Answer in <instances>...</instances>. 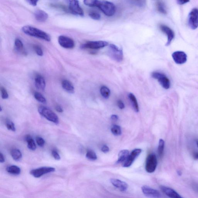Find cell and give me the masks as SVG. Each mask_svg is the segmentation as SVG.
I'll return each mask as SVG.
<instances>
[{
  "label": "cell",
  "instance_id": "obj_1",
  "mask_svg": "<svg viewBox=\"0 0 198 198\" xmlns=\"http://www.w3.org/2000/svg\"><path fill=\"white\" fill-rule=\"evenodd\" d=\"M83 2L88 6L98 8L107 16H113L116 11L114 4L107 0H84Z\"/></svg>",
  "mask_w": 198,
  "mask_h": 198
},
{
  "label": "cell",
  "instance_id": "obj_2",
  "mask_svg": "<svg viewBox=\"0 0 198 198\" xmlns=\"http://www.w3.org/2000/svg\"><path fill=\"white\" fill-rule=\"evenodd\" d=\"M22 32L29 36L34 37L46 41H51V37L48 34L44 31L29 25L25 26L22 28Z\"/></svg>",
  "mask_w": 198,
  "mask_h": 198
},
{
  "label": "cell",
  "instance_id": "obj_3",
  "mask_svg": "<svg viewBox=\"0 0 198 198\" xmlns=\"http://www.w3.org/2000/svg\"><path fill=\"white\" fill-rule=\"evenodd\" d=\"M38 112L41 115L48 121L56 124L59 123V120L57 114L47 107L40 106L38 108Z\"/></svg>",
  "mask_w": 198,
  "mask_h": 198
},
{
  "label": "cell",
  "instance_id": "obj_4",
  "mask_svg": "<svg viewBox=\"0 0 198 198\" xmlns=\"http://www.w3.org/2000/svg\"><path fill=\"white\" fill-rule=\"evenodd\" d=\"M108 53L110 57L116 61L120 62L123 59L122 50L114 44H111L109 45Z\"/></svg>",
  "mask_w": 198,
  "mask_h": 198
},
{
  "label": "cell",
  "instance_id": "obj_5",
  "mask_svg": "<svg viewBox=\"0 0 198 198\" xmlns=\"http://www.w3.org/2000/svg\"><path fill=\"white\" fill-rule=\"evenodd\" d=\"M68 3V9L70 13L76 15L83 16L84 11L80 6L78 0H66Z\"/></svg>",
  "mask_w": 198,
  "mask_h": 198
},
{
  "label": "cell",
  "instance_id": "obj_6",
  "mask_svg": "<svg viewBox=\"0 0 198 198\" xmlns=\"http://www.w3.org/2000/svg\"><path fill=\"white\" fill-rule=\"evenodd\" d=\"M157 164V158L156 155L154 154H151L147 157L145 170L148 173H153L155 171Z\"/></svg>",
  "mask_w": 198,
  "mask_h": 198
},
{
  "label": "cell",
  "instance_id": "obj_7",
  "mask_svg": "<svg viewBox=\"0 0 198 198\" xmlns=\"http://www.w3.org/2000/svg\"><path fill=\"white\" fill-rule=\"evenodd\" d=\"M153 78L158 80L161 85L165 89H169L170 87V82L169 79L164 74L157 72H154L151 74Z\"/></svg>",
  "mask_w": 198,
  "mask_h": 198
},
{
  "label": "cell",
  "instance_id": "obj_8",
  "mask_svg": "<svg viewBox=\"0 0 198 198\" xmlns=\"http://www.w3.org/2000/svg\"><path fill=\"white\" fill-rule=\"evenodd\" d=\"M108 43L104 41H88L81 46L82 49L97 50L108 46Z\"/></svg>",
  "mask_w": 198,
  "mask_h": 198
},
{
  "label": "cell",
  "instance_id": "obj_9",
  "mask_svg": "<svg viewBox=\"0 0 198 198\" xmlns=\"http://www.w3.org/2000/svg\"><path fill=\"white\" fill-rule=\"evenodd\" d=\"M188 25L190 28L195 29L198 27V9L194 8L190 13L188 17Z\"/></svg>",
  "mask_w": 198,
  "mask_h": 198
},
{
  "label": "cell",
  "instance_id": "obj_10",
  "mask_svg": "<svg viewBox=\"0 0 198 198\" xmlns=\"http://www.w3.org/2000/svg\"><path fill=\"white\" fill-rule=\"evenodd\" d=\"M55 171V169L54 168L51 167H43L31 170L30 172V174L34 177L38 178L41 177L45 174L53 172Z\"/></svg>",
  "mask_w": 198,
  "mask_h": 198
},
{
  "label": "cell",
  "instance_id": "obj_11",
  "mask_svg": "<svg viewBox=\"0 0 198 198\" xmlns=\"http://www.w3.org/2000/svg\"><path fill=\"white\" fill-rule=\"evenodd\" d=\"M58 42L62 47L67 49L73 48L75 46L74 40L69 37L61 35L58 37Z\"/></svg>",
  "mask_w": 198,
  "mask_h": 198
},
{
  "label": "cell",
  "instance_id": "obj_12",
  "mask_svg": "<svg viewBox=\"0 0 198 198\" xmlns=\"http://www.w3.org/2000/svg\"><path fill=\"white\" fill-rule=\"evenodd\" d=\"M142 150L139 149H136L133 150L128 157L125 161L123 166L124 167H129L132 165L136 159L141 153Z\"/></svg>",
  "mask_w": 198,
  "mask_h": 198
},
{
  "label": "cell",
  "instance_id": "obj_13",
  "mask_svg": "<svg viewBox=\"0 0 198 198\" xmlns=\"http://www.w3.org/2000/svg\"><path fill=\"white\" fill-rule=\"evenodd\" d=\"M173 59L176 64H182L185 63L187 60V55L185 52L182 51H176L172 55Z\"/></svg>",
  "mask_w": 198,
  "mask_h": 198
},
{
  "label": "cell",
  "instance_id": "obj_14",
  "mask_svg": "<svg viewBox=\"0 0 198 198\" xmlns=\"http://www.w3.org/2000/svg\"><path fill=\"white\" fill-rule=\"evenodd\" d=\"M142 190L145 196L152 198L161 197L160 193L158 190L150 188L148 186H144L142 187Z\"/></svg>",
  "mask_w": 198,
  "mask_h": 198
},
{
  "label": "cell",
  "instance_id": "obj_15",
  "mask_svg": "<svg viewBox=\"0 0 198 198\" xmlns=\"http://www.w3.org/2000/svg\"><path fill=\"white\" fill-rule=\"evenodd\" d=\"M159 28L162 32L165 33L168 37V41L166 44V46H169L171 44L172 41L175 37V34L173 31L169 27L164 25H161Z\"/></svg>",
  "mask_w": 198,
  "mask_h": 198
},
{
  "label": "cell",
  "instance_id": "obj_16",
  "mask_svg": "<svg viewBox=\"0 0 198 198\" xmlns=\"http://www.w3.org/2000/svg\"><path fill=\"white\" fill-rule=\"evenodd\" d=\"M160 188L162 192L164 194H166L167 196L169 197L172 198H182V197L177 192L175 191V190L172 189L171 188L164 186H161Z\"/></svg>",
  "mask_w": 198,
  "mask_h": 198
},
{
  "label": "cell",
  "instance_id": "obj_17",
  "mask_svg": "<svg viewBox=\"0 0 198 198\" xmlns=\"http://www.w3.org/2000/svg\"><path fill=\"white\" fill-rule=\"evenodd\" d=\"M110 182L114 187L120 190L121 191H126L128 187V185L126 182L117 179L111 178Z\"/></svg>",
  "mask_w": 198,
  "mask_h": 198
},
{
  "label": "cell",
  "instance_id": "obj_18",
  "mask_svg": "<svg viewBox=\"0 0 198 198\" xmlns=\"http://www.w3.org/2000/svg\"><path fill=\"white\" fill-rule=\"evenodd\" d=\"M34 17L37 21L40 22H44L48 18V14L41 9H38L34 13Z\"/></svg>",
  "mask_w": 198,
  "mask_h": 198
},
{
  "label": "cell",
  "instance_id": "obj_19",
  "mask_svg": "<svg viewBox=\"0 0 198 198\" xmlns=\"http://www.w3.org/2000/svg\"><path fill=\"white\" fill-rule=\"evenodd\" d=\"M35 85L36 87L39 90L44 91L46 87V83L44 77L40 74L37 75L35 79Z\"/></svg>",
  "mask_w": 198,
  "mask_h": 198
},
{
  "label": "cell",
  "instance_id": "obj_20",
  "mask_svg": "<svg viewBox=\"0 0 198 198\" xmlns=\"http://www.w3.org/2000/svg\"><path fill=\"white\" fill-rule=\"evenodd\" d=\"M62 86L63 89L70 93H74V88L71 82L67 80H64L62 82Z\"/></svg>",
  "mask_w": 198,
  "mask_h": 198
},
{
  "label": "cell",
  "instance_id": "obj_21",
  "mask_svg": "<svg viewBox=\"0 0 198 198\" xmlns=\"http://www.w3.org/2000/svg\"><path fill=\"white\" fill-rule=\"evenodd\" d=\"M129 151L127 150H123L120 151L118 155V159L117 163H122L127 160L129 156Z\"/></svg>",
  "mask_w": 198,
  "mask_h": 198
},
{
  "label": "cell",
  "instance_id": "obj_22",
  "mask_svg": "<svg viewBox=\"0 0 198 198\" xmlns=\"http://www.w3.org/2000/svg\"><path fill=\"white\" fill-rule=\"evenodd\" d=\"M25 140L27 142L28 147L30 150L35 151L37 148L35 142L31 136L27 135L25 136Z\"/></svg>",
  "mask_w": 198,
  "mask_h": 198
},
{
  "label": "cell",
  "instance_id": "obj_23",
  "mask_svg": "<svg viewBox=\"0 0 198 198\" xmlns=\"http://www.w3.org/2000/svg\"><path fill=\"white\" fill-rule=\"evenodd\" d=\"M128 97L133 110L136 112H138L139 110V106L136 96L133 94L131 93L128 95Z\"/></svg>",
  "mask_w": 198,
  "mask_h": 198
},
{
  "label": "cell",
  "instance_id": "obj_24",
  "mask_svg": "<svg viewBox=\"0 0 198 198\" xmlns=\"http://www.w3.org/2000/svg\"><path fill=\"white\" fill-rule=\"evenodd\" d=\"M7 171L12 175H18L21 173V169L18 166L15 165L9 166L6 168Z\"/></svg>",
  "mask_w": 198,
  "mask_h": 198
},
{
  "label": "cell",
  "instance_id": "obj_25",
  "mask_svg": "<svg viewBox=\"0 0 198 198\" xmlns=\"http://www.w3.org/2000/svg\"><path fill=\"white\" fill-rule=\"evenodd\" d=\"M11 154L12 157L15 161L20 160L22 157V153L18 149H13L11 151Z\"/></svg>",
  "mask_w": 198,
  "mask_h": 198
},
{
  "label": "cell",
  "instance_id": "obj_26",
  "mask_svg": "<svg viewBox=\"0 0 198 198\" xmlns=\"http://www.w3.org/2000/svg\"><path fill=\"white\" fill-rule=\"evenodd\" d=\"M156 4L157 10L159 12L163 14H166L167 12L165 6L161 0H157Z\"/></svg>",
  "mask_w": 198,
  "mask_h": 198
},
{
  "label": "cell",
  "instance_id": "obj_27",
  "mask_svg": "<svg viewBox=\"0 0 198 198\" xmlns=\"http://www.w3.org/2000/svg\"><path fill=\"white\" fill-rule=\"evenodd\" d=\"M100 93L104 98L108 99L110 95V91L106 86H102L100 88Z\"/></svg>",
  "mask_w": 198,
  "mask_h": 198
},
{
  "label": "cell",
  "instance_id": "obj_28",
  "mask_svg": "<svg viewBox=\"0 0 198 198\" xmlns=\"http://www.w3.org/2000/svg\"><path fill=\"white\" fill-rule=\"evenodd\" d=\"M164 145H165V143H164V140L163 139H160L159 142L158 150H157L158 155L160 157H161L163 156V153H164Z\"/></svg>",
  "mask_w": 198,
  "mask_h": 198
},
{
  "label": "cell",
  "instance_id": "obj_29",
  "mask_svg": "<svg viewBox=\"0 0 198 198\" xmlns=\"http://www.w3.org/2000/svg\"><path fill=\"white\" fill-rule=\"evenodd\" d=\"M111 131L113 134L115 136H120L121 133V127L118 125H113L111 128Z\"/></svg>",
  "mask_w": 198,
  "mask_h": 198
},
{
  "label": "cell",
  "instance_id": "obj_30",
  "mask_svg": "<svg viewBox=\"0 0 198 198\" xmlns=\"http://www.w3.org/2000/svg\"><path fill=\"white\" fill-rule=\"evenodd\" d=\"M15 49L18 52H22L23 50V44L21 40L18 39H16L14 42Z\"/></svg>",
  "mask_w": 198,
  "mask_h": 198
},
{
  "label": "cell",
  "instance_id": "obj_31",
  "mask_svg": "<svg viewBox=\"0 0 198 198\" xmlns=\"http://www.w3.org/2000/svg\"><path fill=\"white\" fill-rule=\"evenodd\" d=\"M34 98L39 102L43 104L46 103V99L40 93L36 92L34 93Z\"/></svg>",
  "mask_w": 198,
  "mask_h": 198
},
{
  "label": "cell",
  "instance_id": "obj_32",
  "mask_svg": "<svg viewBox=\"0 0 198 198\" xmlns=\"http://www.w3.org/2000/svg\"><path fill=\"white\" fill-rule=\"evenodd\" d=\"M86 157L90 160H95L97 159L96 154L92 150H88L86 154Z\"/></svg>",
  "mask_w": 198,
  "mask_h": 198
},
{
  "label": "cell",
  "instance_id": "obj_33",
  "mask_svg": "<svg viewBox=\"0 0 198 198\" xmlns=\"http://www.w3.org/2000/svg\"><path fill=\"white\" fill-rule=\"evenodd\" d=\"M131 2L137 6H144L146 4V0H130Z\"/></svg>",
  "mask_w": 198,
  "mask_h": 198
},
{
  "label": "cell",
  "instance_id": "obj_34",
  "mask_svg": "<svg viewBox=\"0 0 198 198\" xmlns=\"http://www.w3.org/2000/svg\"><path fill=\"white\" fill-rule=\"evenodd\" d=\"M89 15L93 20H100L101 18V15L97 12L91 11L89 13Z\"/></svg>",
  "mask_w": 198,
  "mask_h": 198
},
{
  "label": "cell",
  "instance_id": "obj_35",
  "mask_svg": "<svg viewBox=\"0 0 198 198\" xmlns=\"http://www.w3.org/2000/svg\"><path fill=\"white\" fill-rule=\"evenodd\" d=\"M6 126L8 130L13 132H15V128L14 123L9 120H7L6 121Z\"/></svg>",
  "mask_w": 198,
  "mask_h": 198
},
{
  "label": "cell",
  "instance_id": "obj_36",
  "mask_svg": "<svg viewBox=\"0 0 198 198\" xmlns=\"http://www.w3.org/2000/svg\"><path fill=\"white\" fill-rule=\"evenodd\" d=\"M37 144L40 147H43L45 145V142L44 139L41 137L37 136L36 138Z\"/></svg>",
  "mask_w": 198,
  "mask_h": 198
},
{
  "label": "cell",
  "instance_id": "obj_37",
  "mask_svg": "<svg viewBox=\"0 0 198 198\" xmlns=\"http://www.w3.org/2000/svg\"><path fill=\"white\" fill-rule=\"evenodd\" d=\"M1 91L2 98L4 100L8 99L9 97V95L5 88L4 87H1Z\"/></svg>",
  "mask_w": 198,
  "mask_h": 198
},
{
  "label": "cell",
  "instance_id": "obj_38",
  "mask_svg": "<svg viewBox=\"0 0 198 198\" xmlns=\"http://www.w3.org/2000/svg\"><path fill=\"white\" fill-rule=\"evenodd\" d=\"M34 48L36 53L37 55L39 56H42L43 55V52L41 48L38 45H35L34 46Z\"/></svg>",
  "mask_w": 198,
  "mask_h": 198
},
{
  "label": "cell",
  "instance_id": "obj_39",
  "mask_svg": "<svg viewBox=\"0 0 198 198\" xmlns=\"http://www.w3.org/2000/svg\"><path fill=\"white\" fill-rule=\"evenodd\" d=\"M52 154L55 159L56 160H59L60 159V156L56 150H53L52 151Z\"/></svg>",
  "mask_w": 198,
  "mask_h": 198
},
{
  "label": "cell",
  "instance_id": "obj_40",
  "mask_svg": "<svg viewBox=\"0 0 198 198\" xmlns=\"http://www.w3.org/2000/svg\"><path fill=\"white\" fill-rule=\"evenodd\" d=\"M117 103L118 107H119L120 109L122 110L125 108V106L124 104V102L121 100H118Z\"/></svg>",
  "mask_w": 198,
  "mask_h": 198
},
{
  "label": "cell",
  "instance_id": "obj_41",
  "mask_svg": "<svg viewBox=\"0 0 198 198\" xmlns=\"http://www.w3.org/2000/svg\"><path fill=\"white\" fill-rule=\"evenodd\" d=\"M101 151L103 152L104 153H106L109 151V148L108 147L107 145H103L102 147H101Z\"/></svg>",
  "mask_w": 198,
  "mask_h": 198
},
{
  "label": "cell",
  "instance_id": "obj_42",
  "mask_svg": "<svg viewBox=\"0 0 198 198\" xmlns=\"http://www.w3.org/2000/svg\"><path fill=\"white\" fill-rule=\"evenodd\" d=\"M28 1L31 4H32V6H35L37 4L39 0H28Z\"/></svg>",
  "mask_w": 198,
  "mask_h": 198
},
{
  "label": "cell",
  "instance_id": "obj_43",
  "mask_svg": "<svg viewBox=\"0 0 198 198\" xmlns=\"http://www.w3.org/2000/svg\"><path fill=\"white\" fill-rule=\"evenodd\" d=\"M190 0H177V2L178 4L180 5L184 4L189 2Z\"/></svg>",
  "mask_w": 198,
  "mask_h": 198
},
{
  "label": "cell",
  "instance_id": "obj_44",
  "mask_svg": "<svg viewBox=\"0 0 198 198\" xmlns=\"http://www.w3.org/2000/svg\"><path fill=\"white\" fill-rule=\"evenodd\" d=\"M55 110L57 112H58L62 113L63 112L62 108L60 105H57L56 106Z\"/></svg>",
  "mask_w": 198,
  "mask_h": 198
},
{
  "label": "cell",
  "instance_id": "obj_45",
  "mask_svg": "<svg viewBox=\"0 0 198 198\" xmlns=\"http://www.w3.org/2000/svg\"><path fill=\"white\" fill-rule=\"evenodd\" d=\"M111 119L113 121H116L119 119V117L116 114H113L111 116Z\"/></svg>",
  "mask_w": 198,
  "mask_h": 198
},
{
  "label": "cell",
  "instance_id": "obj_46",
  "mask_svg": "<svg viewBox=\"0 0 198 198\" xmlns=\"http://www.w3.org/2000/svg\"><path fill=\"white\" fill-rule=\"evenodd\" d=\"M5 158L3 154L1 152L0 153V162L1 163H3L5 162Z\"/></svg>",
  "mask_w": 198,
  "mask_h": 198
},
{
  "label": "cell",
  "instance_id": "obj_47",
  "mask_svg": "<svg viewBox=\"0 0 198 198\" xmlns=\"http://www.w3.org/2000/svg\"><path fill=\"white\" fill-rule=\"evenodd\" d=\"M193 156H194V158L195 159H198V152H195V153H194V155H193Z\"/></svg>",
  "mask_w": 198,
  "mask_h": 198
},
{
  "label": "cell",
  "instance_id": "obj_48",
  "mask_svg": "<svg viewBox=\"0 0 198 198\" xmlns=\"http://www.w3.org/2000/svg\"><path fill=\"white\" fill-rule=\"evenodd\" d=\"M177 173L178 174V175L179 176H181L182 175V172L180 170L177 171Z\"/></svg>",
  "mask_w": 198,
  "mask_h": 198
},
{
  "label": "cell",
  "instance_id": "obj_49",
  "mask_svg": "<svg viewBox=\"0 0 198 198\" xmlns=\"http://www.w3.org/2000/svg\"><path fill=\"white\" fill-rule=\"evenodd\" d=\"M197 147H198V141L197 142Z\"/></svg>",
  "mask_w": 198,
  "mask_h": 198
}]
</instances>
